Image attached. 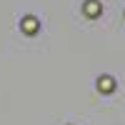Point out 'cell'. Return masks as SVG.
Masks as SVG:
<instances>
[{"instance_id":"1","label":"cell","mask_w":125,"mask_h":125,"mask_svg":"<svg viewBox=\"0 0 125 125\" xmlns=\"http://www.w3.org/2000/svg\"><path fill=\"white\" fill-rule=\"evenodd\" d=\"M85 13H88L90 18H98V13H100V3H95V0H88V3H85Z\"/></svg>"},{"instance_id":"2","label":"cell","mask_w":125,"mask_h":125,"mask_svg":"<svg viewBox=\"0 0 125 125\" xmlns=\"http://www.w3.org/2000/svg\"><path fill=\"white\" fill-rule=\"evenodd\" d=\"M23 30H28V33L38 30V20H33V18H25V20H23Z\"/></svg>"},{"instance_id":"3","label":"cell","mask_w":125,"mask_h":125,"mask_svg":"<svg viewBox=\"0 0 125 125\" xmlns=\"http://www.w3.org/2000/svg\"><path fill=\"white\" fill-rule=\"evenodd\" d=\"M113 85H115V83H113L110 78H103L100 80V90H113Z\"/></svg>"}]
</instances>
